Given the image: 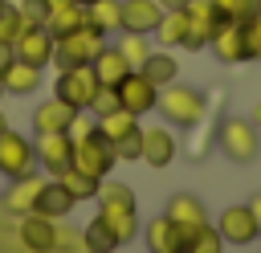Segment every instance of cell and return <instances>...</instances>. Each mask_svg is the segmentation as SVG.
I'll return each instance as SVG.
<instances>
[{
  "label": "cell",
  "mask_w": 261,
  "mask_h": 253,
  "mask_svg": "<svg viewBox=\"0 0 261 253\" xmlns=\"http://www.w3.org/2000/svg\"><path fill=\"white\" fill-rule=\"evenodd\" d=\"M167 216L192 237V233H200L204 224H208V212H204V204L196 200V196H188V192H175L171 200H167Z\"/></svg>",
  "instance_id": "cell-20"
},
{
  "label": "cell",
  "mask_w": 261,
  "mask_h": 253,
  "mask_svg": "<svg viewBox=\"0 0 261 253\" xmlns=\"http://www.w3.org/2000/svg\"><path fill=\"white\" fill-rule=\"evenodd\" d=\"M143 73H147L155 86H167V82L179 78V61H175L167 49H151V57L143 61Z\"/></svg>",
  "instance_id": "cell-28"
},
{
  "label": "cell",
  "mask_w": 261,
  "mask_h": 253,
  "mask_svg": "<svg viewBox=\"0 0 261 253\" xmlns=\"http://www.w3.org/2000/svg\"><path fill=\"white\" fill-rule=\"evenodd\" d=\"M110 110H118V90H114V86H98V94H94V102H90V114L102 118V114H110Z\"/></svg>",
  "instance_id": "cell-37"
},
{
  "label": "cell",
  "mask_w": 261,
  "mask_h": 253,
  "mask_svg": "<svg viewBox=\"0 0 261 253\" xmlns=\"http://www.w3.org/2000/svg\"><path fill=\"white\" fill-rule=\"evenodd\" d=\"M0 86H4V94H16V98L37 94V90H41V65H29V61L12 57V61L0 69Z\"/></svg>",
  "instance_id": "cell-18"
},
{
  "label": "cell",
  "mask_w": 261,
  "mask_h": 253,
  "mask_svg": "<svg viewBox=\"0 0 261 253\" xmlns=\"http://www.w3.org/2000/svg\"><path fill=\"white\" fill-rule=\"evenodd\" d=\"M143 159L151 167H167L175 159V135L167 127H143Z\"/></svg>",
  "instance_id": "cell-21"
},
{
  "label": "cell",
  "mask_w": 261,
  "mask_h": 253,
  "mask_svg": "<svg viewBox=\"0 0 261 253\" xmlns=\"http://www.w3.org/2000/svg\"><path fill=\"white\" fill-rule=\"evenodd\" d=\"M57 180L69 188V196H73V200H94V196H98V184H102V180H94V175H86V171H77V167L61 171Z\"/></svg>",
  "instance_id": "cell-32"
},
{
  "label": "cell",
  "mask_w": 261,
  "mask_h": 253,
  "mask_svg": "<svg viewBox=\"0 0 261 253\" xmlns=\"http://www.w3.org/2000/svg\"><path fill=\"white\" fill-rule=\"evenodd\" d=\"M130 131H139V114H130L126 106H118V110H110V114L98 118V135H102L106 143H118V139H126Z\"/></svg>",
  "instance_id": "cell-24"
},
{
  "label": "cell",
  "mask_w": 261,
  "mask_h": 253,
  "mask_svg": "<svg viewBox=\"0 0 261 253\" xmlns=\"http://www.w3.org/2000/svg\"><path fill=\"white\" fill-rule=\"evenodd\" d=\"M245 49H249V61H261V12L245 20Z\"/></svg>",
  "instance_id": "cell-39"
},
{
  "label": "cell",
  "mask_w": 261,
  "mask_h": 253,
  "mask_svg": "<svg viewBox=\"0 0 261 253\" xmlns=\"http://www.w3.org/2000/svg\"><path fill=\"white\" fill-rule=\"evenodd\" d=\"M159 114L171 122V127H196L204 118V94L184 86V82H167L159 86V98H155Z\"/></svg>",
  "instance_id": "cell-2"
},
{
  "label": "cell",
  "mask_w": 261,
  "mask_h": 253,
  "mask_svg": "<svg viewBox=\"0 0 261 253\" xmlns=\"http://www.w3.org/2000/svg\"><path fill=\"white\" fill-rule=\"evenodd\" d=\"M20 245L29 253H53L57 249V224L41 212H24L20 216Z\"/></svg>",
  "instance_id": "cell-14"
},
{
  "label": "cell",
  "mask_w": 261,
  "mask_h": 253,
  "mask_svg": "<svg viewBox=\"0 0 261 253\" xmlns=\"http://www.w3.org/2000/svg\"><path fill=\"white\" fill-rule=\"evenodd\" d=\"M216 233L224 237V245H249V241L261 237V233H257V220H253V212H249V204L224 208L220 220H216Z\"/></svg>",
  "instance_id": "cell-11"
},
{
  "label": "cell",
  "mask_w": 261,
  "mask_h": 253,
  "mask_svg": "<svg viewBox=\"0 0 261 253\" xmlns=\"http://www.w3.org/2000/svg\"><path fill=\"white\" fill-rule=\"evenodd\" d=\"M188 253H224V237H220L212 224H204L200 233L188 237Z\"/></svg>",
  "instance_id": "cell-34"
},
{
  "label": "cell",
  "mask_w": 261,
  "mask_h": 253,
  "mask_svg": "<svg viewBox=\"0 0 261 253\" xmlns=\"http://www.w3.org/2000/svg\"><path fill=\"white\" fill-rule=\"evenodd\" d=\"M147 249L151 253H188V233L163 212V216L147 220Z\"/></svg>",
  "instance_id": "cell-13"
},
{
  "label": "cell",
  "mask_w": 261,
  "mask_h": 253,
  "mask_svg": "<svg viewBox=\"0 0 261 253\" xmlns=\"http://www.w3.org/2000/svg\"><path fill=\"white\" fill-rule=\"evenodd\" d=\"M77 118V106H69L65 98H49V102H41L37 110H33V131L37 135H53V131H69V122Z\"/></svg>",
  "instance_id": "cell-16"
},
{
  "label": "cell",
  "mask_w": 261,
  "mask_h": 253,
  "mask_svg": "<svg viewBox=\"0 0 261 253\" xmlns=\"http://www.w3.org/2000/svg\"><path fill=\"white\" fill-rule=\"evenodd\" d=\"M0 8H4V0H0Z\"/></svg>",
  "instance_id": "cell-48"
},
{
  "label": "cell",
  "mask_w": 261,
  "mask_h": 253,
  "mask_svg": "<svg viewBox=\"0 0 261 253\" xmlns=\"http://www.w3.org/2000/svg\"><path fill=\"white\" fill-rule=\"evenodd\" d=\"M110 147H114V159H118V163H139V159H143V127L130 131L126 139L110 143Z\"/></svg>",
  "instance_id": "cell-36"
},
{
  "label": "cell",
  "mask_w": 261,
  "mask_h": 253,
  "mask_svg": "<svg viewBox=\"0 0 261 253\" xmlns=\"http://www.w3.org/2000/svg\"><path fill=\"white\" fill-rule=\"evenodd\" d=\"M98 216L106 220V229L114 233L118 245H126V241L139 237V212H98Z\"/></svg>",
  "instance_id": "cell-30"
},
{
  "label": "cell",
  "mask_w": 261,
  "mask_h": 253,
  "mask_svg": "<svg viewBox=\"0 0 261 253\" xmlns=\"http://www.w3.org/2000/svg\"><path fill=\"white\" fill-rule=\"evenodd\" d=\"M0 171L8 180L24 175V171H37V151H33V139L20 135V131H0Z\"/></svg>",
  "instance_id": "cell-6"
},
{
  "label": "cell",
  "mask_w": 261,
  "mask_h": 253,
  "mask_svg": "<svg viewBox=\"0 0 261 253\" xmlns=\"http://www.w3.org/2000/svg\"><path fill=\"white\" fill-rule=\"evenodd\" d=\"M159 4H163V8H184L188 0H159Z\"/></svg>",
  "instance_id": "cell-43"
},
{
  "label": "cell",
  "mask_w": 261,
  "mask_h": 253,
  "mask_svg": "<svg viewBox=\"0 0 261 253\" xmlns=\"http://www.w3.org/2000/svg\"><path fill=\"white\" fill-rule=\"evenodd\" d=\"M0 98H4V86H0Z\"/></svg>",
  "instance_id": "cell-47"
},
{
  "label": "cell",
  "mask_w": 261,
  "mask_h": 253,
  "mask_svg": "<svg viewBox=\"0 0 261 253\" xmlns=\"http://www.w3.org/2000/svg\"><path fill=\"white\" fill-rule=\"evenodd\" d=\"M212 53L220 57V61H228V65H237V61H249V49H245V24L241 20H224L216 33H212Z\"/></svg>",
  "instance_id": "cell-15"
},
{
  "label": "cell",
  "mask_w": 261,
  "mask_h": 253,
  "mask_svg": "<svg viewBox=\"0 0 261 253\" xmlns=\"http://www.w3.org/2000/svg\"><path fill=\"white\" fill-rule=\"evenodd\" d=\"M12 57H20L29 65H41V69L53 65V33L45 24H24V33L12 45Z\"/></svg>",
  "instance_id": "cell-10"
},
{
  "label": "cell",
  "mask_w": 261,
  "mask_h": 253,
  "mask_svg": "<svg viewBox=\"0 0 261 253\" xmlns=\"http://www.w3.org/2000/svg\"><path fill=\"white\" fill-rule=\"evenodd\" d=\"M98 86H102V82H98L94 65H69V69H57V86H53V94L65 98V102L77 106V110H90Z\"/></svg>",
  "instance_id": "cell-4"
},
{
  "label": "cell",
  "mask_w": 261,
  "mask_h": 253,
  "mask_svg": "<svg viewBox=\"0 0 261 253\" xmlns=\"http://www.w3.org/2000/svg\"><path fill=\"white\" fill-rule=\"evenodd\" d=\"M118 53L130 61V69H143V61L151 57V45H147V33H122L118 37Z\"/></svg>",
  "instance_id": "cell-31"
},
{
  "label": "cell",
  "mask_w": 261,
  "mask_h": 253,
  "mask_svg": "<svg viewBox=\"0 0 261 253\" xmlns=\"http://www.w3.org/2000/svg\"><path fill=\"white\" fill-rule=\"evenodd\" d=\"M82 249H86V253H114V249H118V241H114V233L106 229L102 216H94V220L82 229Z\"/></svg>",
  "instance_id": "cell-29"
},
{
  "label": "cell",
  "mask_w": 261,
  "mask_h": 253,
  "mask_svg": "<svg viewBox=\"0 0 261 253\" xmlns=\"http://www.w3.org/2000/svg\"><path fill=\"white\" fill-rule=\"evenodd\" d=\"M65 4H73V0H49V12H53V8H65Z\"/></svg>",
  "instance_id": "cell-44"
},
{
  "label": "cell",
  "mask_w": 261,
  "mask_h": 253,
  "mask_svg": "<svg viewBox=\"0 0 261 253\" xmlns=\"http://www.w3.org/2000/svg\"><path fill=\"white\" fill-rule=\"evenodd\" d=\"M77 4H94V0H77Z\"/></svg>",
  "instance_id": "cell-46"
},
{
  "label": "cell",
  "mask_w": 261,
  "mask_h": 253,
  "mask_svg": "<svg viewBox=\"0 0 261 253\" xmlns=\"http://www.w3.org/2000/svg\"><path fill=\"white\" fill-rule=\"evenodd\" d=\"M249 118H253V127H257V131H261V102H257V106H253V114H249Z\"/></svg>",
  "instance_id": "cell-42"
},
{
  "label": "cell",
  "mask_w": 261,
  "mask_h": 253,
  "mask_svg": "<svg viewBox=\"0 0 261 253\" xmlns=\"http://www.w3.org/2000/svg\"><path fill=\"white\" fill-rule=\"evenodd\" d=\"M33 151H37V167H45L49 175H61V171L73 167V139H69V131L37 135L33 139Z\"/></svg>",
  "instance_id": "cell-7"
},
{
  "label": "cell",
  "mask_w": 261,
  "mask_h": 253,
  "mask_svg": "<svg viewBox=\"0 0 261 253\" xmlns=\"http://www.w3.org/2000/svg\"><path fill=\"white\" fill-rule=\"evenodd\" d=\"M90 65H94V73H98V82H102V86H118V82L130 73V61L118 53V45H102V49H98V57H94Z\"/></svg>",
  "instance_id": "cell-22"
},
{
  "label": "cell",
  "mask_w": 261,
  "mask_h": 253,
  "mask_svg": "<svg viewBox=\"0 0 261 253\" xmlns=\"http://www.w3.org/2000/svg\"><path fill=\"white\" fill-rule=\"evenodd\" d=\"M98 212H135V192L126 184H98Z\"/></svg>",
  "instance_id": "cell-25"
},
{
  "label": "cell",
  "mask_w": 261,
  "mask_h": 253,
  "mask_svg": "<svg viewBox=\"0 0 261 253\" xmlns=\"http://www.w3.org/2000/svg\"><path fill=\"white\" fill-rule=\"evenodd\" d=\"M20 33H24V16H20L16 0H4V8H0V41L4 45H16Z\"/></svg>",
  "instance_id": "cell-33"
},
{
  "label": "cell",
  "mask_w": 261,
  "mask_h": 253,
  "mask_svg": "<svg viewBox=\"0 0 261 253\" xmlns=\"http://www.w3.org/2000/svg\"><path fill=\"white\" fill-rule=\"evenodd\" d=\"M184 12H188V33H184V49H208L212 33H216V29L224 24L220 8H216L212 0H188V4H184Z\"/></svg>",
  "instance_id": "cell-5"
},
{
  "label": "cell",
  "mask_w": 261,
  "mask_h": 253,
  "mask_svg": "<svg viewBox=\"0 0 261 253\" xmlns=\"http://www.w3.org/2000/svg\"><path fill=\"white\" fill-rule=\"evenodd\" d=\"M86 24V4H65V8H53L49 12V20H45V29L53 33V37H65V33H73V29H82Z\"/></svg>",
  "instance_id": "cell-27"
},
{
  "label": "cell",
  "mask_w": 261,
  "mask_h": 253,
  "mask_svg": "<svg viewBox=\"0 0 261 253\" xmlns=\"http://www.w3.org/2000/svg\"><path fill=\"white\" fill-rule=\"evenodd\" d=\"M114 163H118V159H114V147H110L102 135H90V139H77V143H73V167H77V171H86V175H94V180H106Z\"/></svg>",
  "instance_id": "cell-8"
},
{
  "label": "cell",
  "mask_w": 261,
  "mask_h": 253,
  "mask_svg": "<svg viewBox=\"0 0 261 253\" xmlns=\"http://www.w3.org/2000/svg\"><path fill=\"white\" fill-rule=\"evenodd\" d=\"M220 147L232 163H253L261 151V131L253 127V118H224L220 122Z\"/></svg>",
  "instance_id": "cell-3"
},
{
  "label": "cell",
  "mask_w": 261,
  "mask_h": 253,
  "mask_svg": "<svg viewBox=\"0 0 261 253\" xmlns=\"http://www.w3.org/2000/svg\"><path fill=\"white\" fill-rule=\"evenodd\" d=\"M216 8H220V16L224 20H249V16H257L261 12V0H212Z\"/></svg>",
  "instance_id": "cell-35"
},
{
  "label": "cell",
  "mask_w": 261,
  "mask_h": 253,
  "mask_svg": "<svg viewBox=\"0 0 261 253\" xmlns=\"http://www.w3.org/2000/svg\"><path fill=\"white\" fill-rule=\"evenodd\" d=\"M41 188H45V175H37V171H24V175L8 180V188H4V208H8V212H16V216L33 212V208H37Z\"/></svg>",
  "instance_id": "cell-12"
},
{
  "label": "cell",
  "mask_w": 261,
  "mask_h": 253,
  "mask_svg": "<svg viewBox=\"0 0 261 253\" xmlns=\"http://www.w3.org/2000/svg\"><path fill=\"white\" fill-rule=\"evenodd\" d=\"M0 131H8V118H4V110H0Z\"/></svg>",
  "instance_id": "cell-45"
},
{
  "label": "cell",
  "mask_w": 261,
  "mask_h": 253,
  "mask_svg": "<svg viewBox=\"0 0 261 253\" xmlns=\"http://www.w3.org/2000/svg\"><path fill=\"white\" fill-rule=\"evenodd\" d=\"M114 90H118V106H126L130 114H139V118H143L147 110H155L159 86H155V82H151L143 69H130V73H126V78H122Z\"/></svg>",
  "instance_id": "cell-9"
},
{
  "label": "cell",
  "mask_w": 261,
  "mask_h": 253,
  "mask_svg": "<svg viewBox=\"0 0 261 253\" xmlns=\"http://www.w3.org/2000/svg\"><path fill=\"white\" fill-rule=\"evenodd\" d=\"M86 20L94 24V29H102V33H122V0H94V4H86Z\"/></svg>",
  "instance_id": "cell-26"
},
{
  "label": "cell",
  "mask_w": 261,
  "mask_h": 253,
  "mask_svg": "<svg viewBox=\"0 0 261 253\" xmlns=\"http://www.w3.org/2000/svg\"><path fill=\"white\" fill-rule=\"evenodd\" d=\"M8 61H12V45H4V41H0V69H4Z\"/></svg>",
  "instance_id": "cell-41"
},
{
  "label": "cell",
  "mask_w": 261,
  "mask_h": 253,
  "mask_svg": "<svg viewBox=\"0 0 261 253\" xmlns=\"http://www.w3.org/2000/svg\"><path fill=\"white\" fill-rule=\"evenodd\" d=\"M73 196H69V188L57 180V175H49L45 180V188H41V196H37V208L33 212H41V216H49V220H61V216H69L73 212Z\"/></svg>",
  "instance_id": "cell-19"
},
{
  "label": "cell",
  "mask_w": 261,
  "mask_h": 253,
  "mask_svg": "<svg viewBox=\"0 0 261 253\" xmlns=\"http://www.w3.org/2000/svg\"><path fill=\"white\" fill-rule=\"evenodd\" d=\"M184 33H188V12L184 8H167L151 37L159 41V49H175V45H184Z\"/></svg>",
  "instance_id": "cell-23"
},
{
  "label": "cell",
  "mask_w": 261,
  "mask_h": 253,
  "mask_svg": "<svg viewBox=\"0 0 261 253\" xmlns=\"http://www.w3.org/2000/svg\"><path fill=\"white\" fill-rule=\"evenodd\" d=\"M106 45V33L94 29L90 20L65 37H53V69H69V65H90L98 57V49Z\"/></svg>",
  "instance_id": "cell-1"
},
{
  "label": "cell",
  "mask_w": 261,
  "mask_h": 253,
  "mask_svg": "<svg viewBox=\"0 0 261 253\" xmlns=\"http://www.w3.org/2000/svg\"><path fill=\"white\" fill-rule=\"evenodd\" d=\"M163 4L159 0H122V33H155V24L163 20Z\"/></svg>",
  "instance_id": "cell-17"
},
{
  "label": "cell",
  "mask_w": 261,
  "mask_h": 253,
  "mask_svg": "<svg viewBox=\"0 0 261 253\" xmlns=\"http://www.w3.org/2000/svg\"><path fill=\"white\" fill-rule=\"evenodd\" d=\"M249 212H253V220H257V233H261V192L249 200Z\"/></svg>",
  "instance_id": "cell-40"
},
{
  "label": "cell",
  "mask_w": 261,
  "mask_h": 253,
  "mask_svg": "<svg viewBox=\"0 0 261 253\" xmlns=\"http://www.w3.org/2000/svg\"><path fill=\"white\" fill-rule=\"evenodd\" d=\"M24 24H45L49 20V0H16Z\"/></svg>",
  "instance_id": "cell-38"
}]
</instances>
